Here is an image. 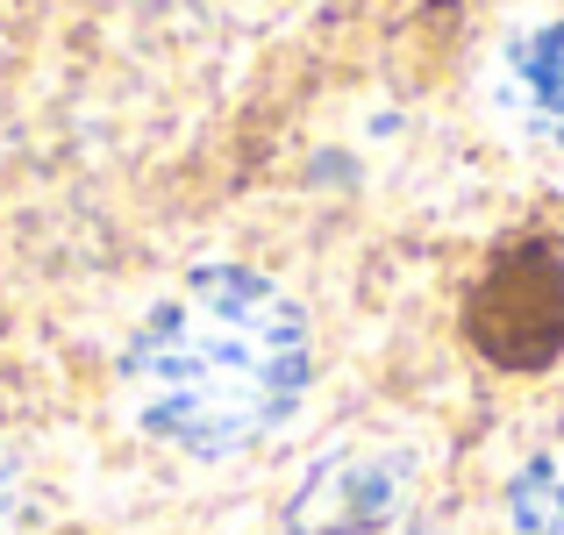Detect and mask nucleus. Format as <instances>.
I'll use <instances>...</instances> for the list:
<instances>
[{
	"instance_id": "f257e3e1",
	"label": "nucleus",
	"mask_w": 564,
	"mask_h": 535,
	"mask_svg": "<svg viewBox=\"0 0 564 535\" xmlns=\"http://www.w3.org/2000/svg\"><path fill=\"white\" fill-rule=\"evenodd\" d=\"M315 336L279 279L250 264H193L137 321L122 393L143 436L186 457H236L307 400Z\"/></svg>"
},
{
	"instance_id": "f03ea898",
	"label": "nucleus",
	"mask_w": 564,
	"mask_h": 535,
	"mask_svg": "<svg viewBox=\"0 0 564 535\" xmlns=\"http://www.w3.org/2000/svg\"><path fill=\"white\" fill-rule=\"evenodd\" d=\"M465 336L500 371H543L564 357V250L529 236L479 272L465 301Z\"/></svg>"
},
{
	"instance_id": "7ed1b4c3",
	"label": "nucleus",
	"mask_w": 564,
	"mask_h": 535,
	"mask_svg": "<svg viewBox=\"0 0 564 535\" xmlns=\"http://www.w3.org/2000/svg\"><path fill=\"white\" fill-rule=\"evenodd\" d=\"M414 493V457L386 443H344L286 500L293 535H379Z\"/></svg>"
},
{
	"instance_id": "20e7f679",
	"label": "nucleus",
	"mask_w": 564,
	"mask_h": 535,
	"mask_svg": "<svg viewBox=\"0 0 564 535\" xmlns=\"http://www.w3.org/2000/svg\"><path fill=\"white\" fill-rule=\"evenodd\" d=\"M508 86L536 129H564V22H536L508 43Z\"/></svg>"
},
{
	"instance_id": "39448f33",
	"label": "nucleus",
	"mask_w": 564,
	"mask_h": 535,
	"mask_svg": "<svg viewBox=\"0 0 564 535\" xmlns=\"http://www.w3.org/2000/svg\"><path fill=\"white\" fill-rule=\"evenodd\" d=\"M508 528L514 535H564V450L536 457L508 493Z\"/></svg>"
},
{
	"instance_id": "423d86ee",
	"label": "nucleus",
	"mask_w": 564,
	"mask_h": 535,
	"mask_svg": "<svg viewBox=\"0 0 564 535\" xmlns=\"http://www.w3.org/2000/svg\"><path fill=\"white\" fill-rule=\"evenodd\" d=\"M0 535H22V471L0 450Z\"/></svg>"
}]
</instances>
